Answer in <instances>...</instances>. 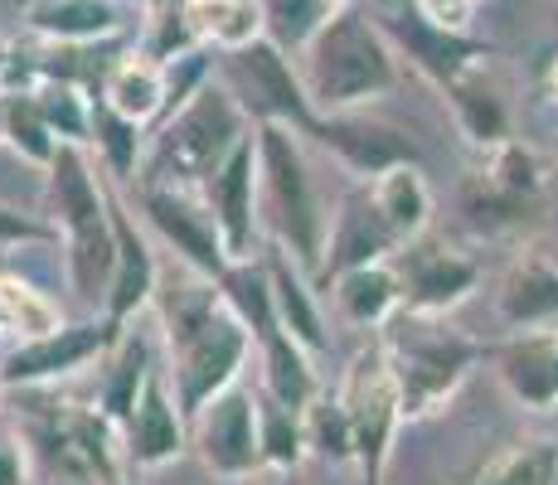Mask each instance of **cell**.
Returning a JSON list of instances; mask_svg holds the SVG:
<instances>
[{
    "label": "cell",
    "instance_id": "1",
    "mask_svg": "<svg viewBox=\"0 0 558 485\" xmlns=\"http://www.w3.org/2000/svg\"><path fill=\"white\" fill-rule=\"evenodd\" d=\"M151 306L160 316V336H166V374L180 413L195 417L209 398L243 384V369L253 360V336L229 311L219 282L195 272H185L180 282L160 277Z\"/></svg>",
    "mask_w": 558,
    "mask_h": 485
},
{
    "label": "cell",
    "instance_id": "2",
    "mask_svg": "<svg viewBox=\"0 0 558 485\" xmlns=\"http://www.w3.org/2000/svg\"><path fill=\"white\" fill-rule=\"evenodd\" d=\"M296 69H302L316 117L369 112L379 97L399 88V53L384 39L379 20H369L355 5L336 10L316 29V39L296 53Z\"/></svg>",
    "mask_w": 558,
    "mask_h": 485
},
{
    "label": "cell",
    "instance_id": "3",
    "mask_svg": "<svg viewBox=\"0 0 558 485\" xmlns=\"http://www.w3.org/2000/svg\"><path fill=\"white\" fill-rule=\"evenodd\" d=\"M379 344L389 354L393 384H399L403 423L442 413L457 398V388L471 379V369L490 360V344L457 330L447 316H417V311H399L379 330Z\"/></svg>",
    "mask_w": 558,
    "mask_h": 485
},
{
    "label": "cell",
    "instance_id": "4",
    "mask_svg": "<svg viewBox=\"0 0 558 485\" xmlns=\"http://www.w3.org/2000/svg\"><path fill=\"white\" fill-rule=\"evenodd\" d=\"M257 204H263V223L272 229V243L316 277L326 257L330 204L311 175L302 136L287 126H257Z\"/></svg>",
    "mask_w": 558,
    "mask_h": 485
},
{
    "label": "cell",
    "instance_id": "5",
    "mask_svg": "<svg viewBox=\"0 0 558 485\" xmlns=\"http://www.w3.org/2000/svg\"><path fill=\"white\" fill-rule=\"evenodd\" d=\"M248 132H253L248 112L233 102V93L219 78H209L180 112H170L166 122L151 126V150H146L136 185L199 190Z\"/></svg>",
    "mask_w": 558,
    "mask_h": 485
},
{
    "label": "cell",
    "instance_id": "6",
    "mask_svg": "<svg viewBox=\"0 0 558 485\" xmlns=\"http://www.w3.org/2000/svg\"><path fill=\"white\" fill-rule=\"evenodd\" d=\"M214 78L233 93V102L248 112L253 126H287L302 142L316 126V107L306 97L302 69L272 39H257V45L239 53H214Z\"/></svg>",
    "mask_w": 558,
    "mask_h": 485
},
{
    "label": "cell",
    "instance_id": "7",
    "mask_svg": "<svg viewBox=\"0 0 558 485\" xmlns=\"http://www.w3.org/2000/svg\"><path fill=\"white\" fill-rule=\"evenodd\" d=\"M340 403L350 413V433H355V466L364 485H384L389 476V457H393V437L403 427V403H399V384H393L389 354L384 344H364L350 360V369L336 384Z\"/></svg>",
    "mask_w": 558,
    "mask_h": 485
},
{
    "label": "cell",
    "instance_id": "8",
    "mask_svg": "<svg viewBox=\"0 0 558 485\" xmlns=\"http://www.w3.org/2000/svg\"><path fill=\"white\" fill-rule=\"evenodd\" d=\"M126 326L107 320L102 311L88 320H63L59 330L35 340H15L5 354H0V388H49L59 379H73V374L93 369L112 354V344L122 340Z\"/></svg>",
    "mask_w": 558,
    "mask_h": 485
},
{
    "label": "cell",
    "instance_id": "9",
    "mask_svg": "<svg viewBox=\"0 0 558 485\" xmlns=\"http://www.w3.org/2000/svg\"><path fill=\"white\" fill-rule=\"evenodd\" d=\"M374 20H379V29L393 45V53L413 63L437 93L457 88L461 78H476V73L486 69V59L496 53L486 39L471 35V29L437 25L433 15H423V10L413 5V0H408L403 10H384V15H374Z\"/></svg>",
    "mask_w": 558,
    "mask_h": 485
},
{
    "label": "cell",
    "instance_id": "10",
    "mask_svg": "<svg viewBox=\"0 0 558 485\" xmlns=\"http://www.w3.org/2000/svg\"><path fill=\"white\" fill-rule=\"evenodd\" d=\"M39 441L59 461L63 476H73L83 485H126L132 461H126V447H122V427L102 408L59 403L39 423Z\"/></svg>",
    "mask_w": 558,
    "mask_h": 485
},
{
    "label": "cell",
    "instance_id": "11",
    "mask_svg": "<svg viewBox=\"0 0 558 485\" xmlns=\"http://www.w3.org/2000/svg\"><path fill=\"white\" fill-rule=\"evenodd\" d=\"M190 447L204 471L219 481H248L263 471V433H257V388L233 384L190 417Z\"/></svg>",
    "mask_w": 558,
    "mask_h": 485
},
{
    "label": "cell",
    "instance_id": "12",
    "mask_svg": "<svg viewBox=\"0 0 558 485\" xmlns=\"http://www.w3.org/2000/svg\"><path fill=\"white\" fill-rule=\"evenodd\" d=\"M136 209L142 223L156 233L170 253L180 257V267L195 277L219 282L229 272V253L214 229V214L204 209L199 190H175V185H136Z\"/></svg>",
    "mask_w": 558,
    "mask_h": 485
},
{
    "label": "cell",
    "instance_id": "13",
    "mask_svg": "<svg viewBox=\"0 0 558 485\" xmlns=\"http://www.w3.org/2000/svg\"><path fill=\"white\" fill-rule=\"evenodd\" d=\"M199 199H204V209L214 214V229H219L229 263L263 257L257 253V239H263V204H257V126L199 185Z\"/></svg>",
    "mask_w": 558,
    "mask_h": 485
},
{
    "label": "cell",
    "instance_id": "14",
    "mask_svg": "<svg viewBox=\"0 0 558 485\" xmlns=\"http://www.w3.org/2000/svg\"><path fill=\"white\" fill-rule=\"evenodd\" d=\"M393 272L403 282V311H417V316H452L481 287L476 257L442 239H427V233L393 253Z\"/></svg>",
    "mask_w": 558,
    "mask_h": 485
},
{
    "label": "cell",
    "instance_id": "15",
    "mask_svg": "<svg viewBox=\"0 0 558 485\" xmlns=\"http://www.w3.org/2000/svg\"><path fill=\"white\" fill-rule=\"evenodd\" d=\"M306 142H316L320 150L340 160L350 175H360L364 185L379 180L393 166H417V146L403 126L379 122L369 112H336V117H316V126L306 132Z\"/></svg>",
    "mask_w": 558,
    "mask_h": 485
},
{
    "label": "cell",
    "instance_id": "16",
    "mask_svg": "<svg viewBox=\"0 0 558 485\" xmlns=\"http://www.w3.org/2000/svg\"><path fill=\"white\" fill-rule=\"evenodd\" d=\"M399 239L384 223L379 204H374L369 185H355L345 199L330 209V233H326V257L316 267V287L326 291L336 277L355 272V267H374V263H393L399 253Z\"/></svg>",
    "mask_w": 558,
    "mask_h": 485
},
{
    "label": "cell",
    "instance_id": "17",
    "mask_svg": "<svg viewBox=\"0 0 558 485\" xmlns=\"http://www.w3.org/2000/svg\"><path fill=\"white\" fill-rule=\"evenodd\" d=\"M122 447L136 471H160L190 451V417L180 413L170 374L160 364L151 369V379H146L132 417L122 423Z\"/></svg>",
    "mask_w": 558,
    "mask_h": 485
},
{
    "label": "cell",
    "instance_id": "18",
    "mask_svg": "<svg viewBox=\"0 0 558 485\" xmlns=\"http://www.w3.org/2000/svg\"><path fill=\"white\" fill-rule=\"evenodd\" d=\"M112 239H117V267H112V287H107L102 316L117 326H132L160 291V257L151 239H146L142 219L126 209L122 199H112Z\"/></svg>",
    "mask_w": 558,
    "mask_h": 485
},
{
    "label": "cell",
    "instance_id": "19",
    "mask_svg": "<svg viewBox=\"0 0 558 485\" xmlns=\"http://www.w3.org/2000/svg\"><path fill=\"white\" fill-rule=\"evenodd\" d=\"M496 360V374L506 384V393L520 408H534V413H549L558 408V326L549 330H520L506 344L490 350Z\"/></svg>",
    "mask_w": 558,
    "mask_h": 485
},
{
    "label": "cell",
    "instance_id": "20",
    "mask_svg": "<svg viewBox=\"0 0 558 485\" xmlns=\"http://www.w3.org/2000/svg\"><path fill=\"white\" fill-rule=\"evenodd\" d=\"M263 267H267V282H272V311H277V326L287 330L311 360L330 350V336H326V311H320V287L306 267H296L282 247H267L263 253Z\"/></svg>",
    "mask_w": 558,
    "mask_h": 485
},
{
    "label": "cell",
    "instance_id": "21",
    "mask_svg": "<svg viewBox=\"0 0 558 485\" xmlns=\"http://www.w3.org/2000/svg\"><path fill=\"white\" fill-rule=\"evenodd\" d=\"M496 316L506 330H549L558 326V267L539 247H524L500 277L496 291Z\"/></svg>",
    "mask_w": 558,
    "mask_h": 485
},
{
    "label": "cell",
    "instance_id": "22",
    "mask_svg": "<svg viewBox=\"0 0 558 485\" xmlns=\"http://www.w3.org/2000/svg\"><path fill=\"white\" fill-rule=\"evenodd\" d=\"M25 25L45 45L88 49V45H107V39L122 35L126 15L117 0H29Z\"/></svg>",
    "mask_w": 558,
    "mask_h": 485
},
{
    "label": "cell",
    "instance_id": "23",
    "mask_svg": "<svg viewBox=\"0 0 558 485\" xmlns=\"http://www.w3.org/2000/svg\"><path fill=\"white\" fill-rule=\"evenodd\" d=\"M253 360H257V369H263V384H257V388H263V393H272L277 403L296 408V413H306L311 398L326 388V384H320L316 360H311V354L292 336H287L277 320L253 336Z\"/></svg>",
    "mask_w": 558,
    "mask_h": 485
},
{
    "label": "cell",
    "instance_id": "24",
    "mask_svg": "<svg viewBox=\"0 0 558 485\" xmlns=\"http://www.w3.org/2000/svg\"><path fill=\"white\" fill-rule=\"evenodd\" d=\"M98 97L112 107V112L132 117L136 126L151 132L160 117H166V63H156L151 53H142V49L122 53L117 63L102 69Z\"/></svg>",
    "mask_w": 558,
    "mask_h": 485
},
{
    "label": "cell",
    "instance_id": "25",
    "mask_svg": "<svg viewBox=\"0 0 558 485\" xmlns=\"http://www.w3.org/2000/svg\"><path fill=\"white\" fill-rule=\"evenodd\" d=\"M326 291L340 316L360 330H384L403 311V282H399V272H393V263L355 267V272L336 277Z\"/></svg>",
    "mask_w": 558,
    "mask_h": 485
},
{
    "label": "cell",
    "instance_id": "26",
    "mask_svg": "<svg viewBox=\"0 0 558 485\" xmlns=\"http://www.w3.org/2000/svg\"><path fill=\"white\" fill-rule=\"evenodd\" d=\"M151 369H156L151 340H146L142 330L126 326L122 340L112 344V354H107L102 369H98V408L112 417L117 427L132 417V408H136V398H142L146 379H151Z\"/></svg>",
    "mask_w": 558,
    "mask_h": 485
},
{
    "label": "cell",
    "instance_id": "27",
    "mask_svg": "<svg viewBox=\"0 0 558 485\" xmlns=\"http://www.w3.org/2000/svg\"><path fill=\"white\" fill-rule=\"evenodd\" d=\"M93 160H98V170L112 185H132V180H142V166H146V150H151V132L146 126H136L132 117L112 112V107L93 102Z\"/></svg>",
    "mask_w": 558,
    "mask_h": 485
},
{
    "label": "cell",
    "instance_id": "28",
    "mask_svg": "<svg viewBox=\"0 0 558 485\" xmlns=\"http://www.w3.org/2000/svg\"><path fill=\"white\" fill-rule=\"evenodd\" d=\"M185 15L209 53H239L267 39L263 0H185Z\"/></svg>",
    "mask_w": 558,
    "mask_h": 485
},
{
    "label": "cell",
    "instance_id": "29",
    "mask_svg": "<svg viewBox=\"0 0 558 485\" xmlns=\"http://www.w3.org/2000/svg\"><path fill=\"white\" fill-rule=\"evenodd\" d=\"M369 194H374L384 223L393 229V239L399 243H413V239H423L427 233V223H433V190H427L423 166L384 170L379 180H369Z\"/></svg>",
    "mask_w": 558,
    "mask_h": 485
},
{
    "label": "cell",
    "instance_id": "30",
    "mask_svg": "<svg viewBox=\"0 0 558 485\" xmlns=\"http://www.w3.org/2000/svg\"><path fill=\"white\" fill-rule=\"evenodd\" d=\"M442 97H447V107H452V117H457V132L466 136L476 150H490V146L510 142V112H506V102L481 83V73L476 78H461L457 88H447Z\"/></svg>",
    "mask_w": 558,
    "mask_h": 485
},
{
    "label": "cell",
    "instance_id": "31",
    "mask_svg": "<svg viewBox=\"0 0 558 485\" xmlns=\"http://www.w3.org/2000/svg\"><path fill=\"white\" fill-rule=\"evenodd\" d=\"M39 107V117L49 122V132L59 136V146H88L93 142V102L98 93L69 78H39V88L29 93Z\"/></svg>",
    "mask_w": 558,
    "mask_h": 485
},
{
    "label": "cell",
    "instance_id": "32",
    "mask_svg": "<svg viewBox=\"0 0 558 485\" xmlns=\"http://www.w3.org/2000/svg\"><path fill=\"white\" fill-rule=\"evenodd\" d=\"M257 433H263V471L287 476V471H296L311 457L302 413L277 403V398L263 393V388H257Z\"/></svg>",
    "mask_w": 558,
    "mask_h": 485
},
{
    "label": "cell",
    "instance_id": "33",
    "mask_svg": "<svg viewBox=\"0 0 558 485\" xmlns=\"http://www.w3.org/2000/svg\"><path fill=\"white\" fill-rule=\"evenodd\" d=\"M0 326L5 336L15 340H35V336H49V330L63 326V311L49 291H39L35 282L15 272H0Z\"/></svg>",
    "mask_w": 558,
    "mask_h": 485
},
{
    "label": "cell",
    "instance_id": "34",
    "mask_svg": "<svg viewBox=\"0 0 558 485\" xmlns=\"http://www.w3.org/2000/svg\"><path fill=\"white\" fill-rule=\"evenodd\" d=\"M302 423H306L311 457L330 461V466H350V461H355V433H350V413H345L336 388H320V393L311 398Z\"/></svg>",
    "mask_w": 558,
    "mask_h": 485
},
{
    "label": "cell",
    "instance_id": "35",
    "mask_svg": "<svg viewBox=\"0 0 558 485\" xmlns=\"http://www.w3.org/2000/svg\"><path fill=\"white\" fill-rule=\"evenodd\" d=\"M481 175H486L496 190H506L510 199H520V204H539L544 185H549V170H544V160L534 156L524 142H514V136L486 150V166H481Z\"/></svg>",
    "mask_w": 558,
    "mask_h": 485
},
{
    "label": "cell",
    "instance_id": "36",
    "mask_svg": "<svg viewBox=\"0 0 558 485\" xmlns=\"http://www.w3.org/2000/svg\"><path fill=\"white\" fill-rule=\"evenodd\" d=\"M476 485H558V441L534 437L520 447L500 451Z\"/></svg>",
    "mask_w": 558,
    "mask_h": 485
},
{
    "label": "cell",
    "instance_id": "37",
    "mask_svg": "<svg viewBox=\"0 0 558 485\" xmlns=\"http://www.w3.org/2000/svg\"><path fill=\"white\" fill-rule=\"evenodd\" d=\"M5 142L15 146L20 160H29L39 170H49L53 156H59V136L49 132V122L39 117L29 93H5Z\"/></svg>",
    "mask_w": 558,
    "mask_h": 485
},
{
    "label": "cell",
    "instance_id": "38",
    "mask_svg": "<svg viewBox=\"0 0 558 485\" xmlns=\"http://www.w3.org/2000/svg\"><path fill=\"white\" fill-rule=\"evenodd\" d=\"M263 15H267V39L296 59L336 10L326 0H263Z\"/></svg>",
    "mask_w": 558,
    "mask_h": 485
},
{
    "label": "cell",
    "instance_id": "39",
    "mask_svg": "<svg viewBox=\"0 0 558 485\" xmlns=\"http://www.w3.org/2000/svg\"><path fill=\"white\" fill-rule=\"evenodd\" d=\"M461 209H466V219L476 223L481 233H506V229H514V223L530 219L534 204L510 199L506 190H496V185H490V180L476 170V175L466 180V190H461Z\"/></svg>",
    "mask_w": 558,
    "mask_h": 485
},
{
    "label": "cell",
    "instance_id": "40",
    "mask_svg": "<svg viewBox=\"0 0 558 485\" xmlns=\"http://www.w3.org/2000/svg\"><path fill=\"white\" fill-rule=\"evenodd\" d=\"M195 49H204V45H199L195 25H190L185 5H170V10H160V15H146L142 53H151L156 63H175V59H185V53H195Z\"/></svg>",
    "mask_w": 558,
    "mask_h": 485
},
{
    "label": "cell",
    "instance_id": "41",
    "mask_svg": "<svg viewBox=\"0 0 558 485\" xmlns=\"http://www.w3.org/2000/svg\"><path fill=\"white\" fill-rule=\"evenodd\" d=\"M29 243H59V229L45 214H25L0 199V247H29Z\"/></svg>",
    "mask_w": 558,
    "mask_h": 485
},
{
    "label": "cell",
    "instance_id": "42",
    "mask_svg": "<svg viewBox=\"0 0 558 485\" xmlns=\"http://www.w3.org/2000/svg\"><path fill=\"white\" fill-rule=\"evenodd\" d=\"M0 485H29V441L10 423H0Z\"/></svg>",
    "mask_w": 558,
    "mask_h": 485
},
{
    "label": "cell",
    "instance_id": "43",
    "mask_svg": "<svg viewBox=\"0 0 558 485\" xmlns=\"http://www.w3.org/2000/svg\"><path fill=\"white\" fill-rule=\"evenodd\" d=\"M423 15H433L437 25H452V29H471V10L476 5H466V0H413Z\"/></svg>",
    "mask_w": 558,
    "mask_h": 485
},
{
    "label": "cell",
    "instance_id": "44",
    "mask_svg": "<svg viewBox=\"0 0 558 485\" xmlns=\"http://www.w3.org/2000/svg\"><path fill=\"white\" fill-rule=\"evenodd\" d=\"M539 93H544V97H549V102L558 107V49H554L549 59L539 63Z\"/></svg>",
    "mask_w": 558,
    "mask_h": 485
},
{
    "label": "cell",
    "instance_id": "45",
    "mask_svg": "<svg viewBox=\"0 0 558 485\" xmlns=\"http://www.w3.org/2000/svg\"><path fill=\"white\" fill-rule=\"evenodd\" d=\"M142 15H160V10H170V5H185V0H132Z\"/></svg>",
    "mask_w": 558,
    "mask_h": 485
},
{
    "label": "cell",
    "instance_id": "46",
    "mask_svg": "<svg viewBox=\"0 0 558 485\" xmlns=\"http://www.w3.org/2000/svg\"><path fill=\"white\" fill-rule=\"evenodd\" d=\"M10 53H15V45H10V39H0V83H5V69H10Z\"/></svg>",
    "mask_w": 558,
    "mask_h": 485
},
{
    "label": "cell",
    "instance_id": "47",
    "mask_svg": "<svg viewBox=\"0 0 558 485\" xmlns=\"http://www.w3.org/2000/svg\"><path fill=\"white\" fill-rule=\"evenodd\" d=\"M0 142H5V93H0Z\"/></svg>",
    "mask_w": 558,
    "mask_h": 485
},
{
    "label": "cell",
    "instance_id": "48",
    "mask_svg": "<svg viewBox=\"0 0 558 485\" xmlns=\"http://www.w3.org/2000/svg\"><path fill=\"white\" fill-rule=\"evenodd\" d=\"M326 5H330V10H350V5H355V0H326Z\"/></svg>",
    "mask_w": 558,
    "mask_h": 485
},
{
    "label": "cell",
    "instance_id": "49",
    "mask_svg": "<svg viewBox=\"0 0 558 485\" xmlns=\"http://www.w3.org/2000/svg\"><path fill=\"white\" fill-rule=\"evenodd\" d=\"M466 5H476V0H466Z\"/></svg>",
    "mask_w": 558,
    "mask_h": 485
},
{
    "label": "cell",
    "instance_id": "50",
    "mask_svg": "<svg viewBox=\"0 0 558 485\" xmlns=\"http://www.w3.org/2000/svg\"><path fill=\"white\" fill-rule=\"evenodd\" d=\"M126 485H132V481H126Z\"/></svg>",
    "mask_w": 558,
    "mask_h": 485
},
{
    "label": "cell",
    "instance_id": "51",
    "mask_svg": "<svg viewBox=\"0 0 558 485\" xmlns=\"http://www.w3.org/2000/svg\"><path fill=\"white\" fill-rule=\"evenodd\" d=\"M0 354H5V350H0Z\"/></svg>",
    "mask_w": 558,
    "mask_h": 485
}]
</instances>
